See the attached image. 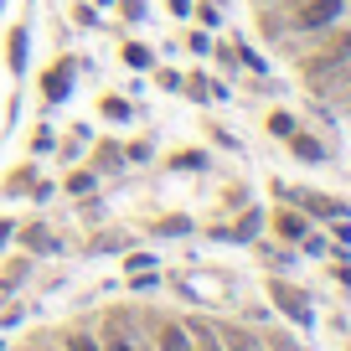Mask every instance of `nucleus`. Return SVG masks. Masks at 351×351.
<instances>
[{
	"label": "nucleus",
	"mask_w": 351,
	"mask_h": 351,
	"mask_svg": "<svg viewBox=\"0 0 351 351\" xmlns=\"http://www.w3.org/2000/svg\"><path fill=\"white\" fill-rule=\"evenodd\" d=\"M269 300H274V305L285 310V315L295 320V326H310V320H315V315H310V300L300 295L295 285H269Z\"/></svg>",
	"instance_id": "1"
},
{
	"label": "nucleus",
	"mask_w": 351,
	"mask_h": 351,
	"mask_svg": "<svg viewBox=\"0 0 351 351\" xmlns=\"http://www.w3.org/2000/svg\"><path fill=\"white\" fill-rule=\"evenodd\" d=\"M336 16H341V0H310V5H300L295 26L300 32H320V26H330Z\"/></svg>",
	"instance_id": "2"
},
{
	"label": "nucleus",
	"mask_w": 351,
	"mask_h": 351,
	"mask_svg": "<svg viewBox=\"0 0 351 351\" xmlns=\"http://www.w3.org/2000/svg\"><path fill=\"white\" fill-rule=\"evenodd\" d=\"M346 52H351V32H341L336 42H330V47H326V52H320V57H310L305 67H310V73H326V67H336V62H341V57H346Z\"/></svg>",
	"instance_id": "3"
},
{
	"label": "nucleus",
	"mask_w": 351,
	"mask_h": 351,
	"mask_svg": "<svg viewBox=\"0 0 351 351\" xmlns=\"http://www.w3.org/2000/svg\"><path fill=\"white\" fill-rule=\"evenodd\" d=\"M67 88H73V67H67V62H57L52 73H47V99H52V104H62V99H67Z\"/></svg>",
	"instance_id": "4"
},
{
	"label": "nucleus",
	"mask_w": 351,
	"mask_h": 351,
	"mask_svg": "<svg viewBox=\"0 0 351 351\" xmlns=\"http://www.w3.org/2000/svg\"><path fill=\"white\" fill-rule=\"evenodd\" d=\"M289 140H295V155H300V160H320V155H326V150H320V140H310V134H295V130H289Z\"/></svg>",
	"instance_id": "5"
},
{
	"label": "nucleus",
	"mask_w": 351,
	"mask_h": 351,
	"mask_svg": "<svg viewBox=\"0 0 351 351\" xmlns=\"http://www.w3.org/2000/svg\"><path fill=\"white\" fill-rule=\"evenodd\" d=\"M305 207L315 212V217H341V212H346V207H341V202H330V197H315V191H310V197H305Z\"/></svg>",
	"instance_id": "6"
},
{
	"label": "nucleus",
	"mask_w": 351,
	"mask_h": 351,
	"mask_svg": "<svg viewBox=\"0 0 351 351\" xmlns=\"http://www.w3.org/2000/svg\"><path fill=\"white\" fill-rule=\"evenodd\" d=\"M5 62H11V73H21V67H26V32H21V26L11 32V57H5Z\"/></svg>",
	"instance_id": "7"
},
{
	"label": "nucleus",
	"mask_w": 351,
	"mask_h": 351,
	"mask_svg": "<svg viewBox=\"0 0 351 351\" xmlns=\"http://www.w3.org/2000/svg\"><path fill=\"white\" fill-rule=\"evenodd\" d=\"M279 232H285V238H305V217H300V212H279Z\"/></svg>",
	"instance_id": "8"
},
{
	"label": "nucleus",
	"mask_w": 351,
	"mask_h": 351,
	"mask_svg": "<svg viewBox=\"0 0 351 351\" xmlns=\"http://www.w3.org/2000/svg\"><path fill=\"white\" fill-rule=\"evenodd\" d=\"M160 346H165V351H191V346H186V330H181V326H165V330H160Z\"/></svg>",
	"instance_id": "9"
},
{
	"label": "nucleus",
	"mask_w": 351,
	"mask_h": 351,
	"mask_svg": "<svg viewBox=\"0 0 351 351\" xmlns=\"http://www.w3.org/2000/svg\"><path fill=\"white\" fill-rule=\"evenodd\" d=\"M253 228H258V217H253V212H248V217H243L238 228H222V238H248Z\"/></svg>",
	"instance_id": "10"
},
{
	"label": "nucleus",
	"mask_w": 351,
	"mask_h": 351,
	"mask_svg": "<svg viewBox=\"0 0 351 351\" xmlns=\"http://www.w3.org/2000/svg\"><path fill=\"white\" fill-rule=\"evenodd\" d=\"M124 62H130V67H150V52H145V47H130V52H124Z\"/></svg>",
	"instance_id": "11"
},
{
	"label": "nucleus",
	"mask_w": 351,
	"mask_h": 351,
	"mask_svg": "<svg viewBox=\"0 0 351 351\" xmlns=\"http://www.w3.org/2000/svg\"><path fill=\"white\" fill-rule=\"evenodd\" d=\"M104 114H109V119H124V114H130V104H119V99H104Z\"/></svg>",
	"instance_id": "12"
},
{
	"label": "nucleus",
	"mask_w": 351,
	"mask_h": 351,
	"mask_svg": "<svg viewBox=\"0 0 351 351\" xmlns=\"http://www.w3.org/2000/svg\"><path fill=\"white\" fill-rule=\"evenodd\" d=\"M67 351H99V341H88V336H67Z\"/></svg>",
	"instance_id": "13"
},
{
	"label": "nucleus",
	"mask_w": 351,
	"mask_h": 351,
	"mask_svg": "<svg viewBox=\"0 0 351 351\" xmlns=\"http://www.w3.org/2000/svg\"><path fill=\"white\" fill-rule=\"evenodd\" d=\"M269 130H274V134H289L295 124H289V114H274V119H269Z\"/></svg>",
	"instance_id": "14"
},
{
	"label": "nucleus",
	"mask_w": 351,
	"mask_h": 351,
	"mask_svg": "<svg viewBox=\"0 0 351 351\" xmlns=\"http://www.w3.org/2000/svg\"><path fill=\"white\" fill-rule=\"evenodd\" d=\"M197 346H202V351H217V341H212V336H197Z\"/></svg>",
	"instance_id": "15"
},
{
	"label": "nucleus",
	"mask_w": 351,
	"mask_h": 351,
	"mask_svg": "<svg viewBox=\"0 0 351 351\" xmlns=\"http://www.w3.org/2000/svg\"><path fill=\"white\" fill-rule=\"evenodd\" d=\"M109 351H130V341H109Z\"/></svg>",
	"instance_id": "16"
},
{
	"label": "nucleus",
	"mask_w": 351,
	"mask_h": 351,
	"mask_svg": "<svg viewBox=\"0 0 351 351\" xmlns=\"http://www.w3.org/2000/svg\"><path fill=\"white\" fill-rule=\"evenodd\" d=\"M232 351H248V341H232Z\"/></svg>",
	"instance_id": "17"
}]
</instances>
